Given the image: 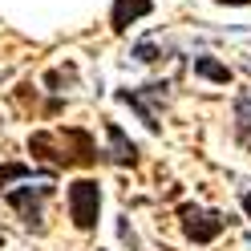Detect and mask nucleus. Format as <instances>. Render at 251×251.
<instances>
[{"instance_id": "nucleus-1", "label": "nucleus", "mask_w": 251, "mask_h": 251, "mask_svg": "<svg viewBox=\"0 0 251 251\" xmlns=\"http://www.w3.org/2000/svg\"><path fill=\"white\" fill-rule=\"evenodd\" d=\"M28 150H33V158L49 162V166H93L98 162V146H93V138L85 130H41L28 138Z\"/></svg>"}, {"instance_id": "nucleus-2", "label": "nucleus", "mask_w": 251, "mask_h": 251, "mask_svg": "<svg viewBox=\"0 0 251 251\" xmlns=\"http://www.w3.org/2000/svg\"><path fill=\"white\" fill-rule=\"evenodd\" d=\"M69 219H73V227L77 231H93L98 227V211H101V186L93 182V178H77L69 182Z\"/></svg>"}, {"instance_id": "nucleus-3", "label": "nucleus", "mask_w": 251, "mask_h": 251, "mask_svg": "<svg viewBox=\"0 0 251 251\" xmlns=\"http://www.w3.org/2000/svg\"><path fill=\"white\" fill-rule=\"evenodd\" d=\"M178 223H182V231H186V239L215 243L219 235H223L227 219L219 215V211H202V207H195V202H182V207H178Z\"/></svg>"}, {"instance_id": "nucleus-4", "label": "nucleus", "mask_w": 251, "mask_h": 251, "mask_svg": "<svg viewBox=\"0 0 251 251\" xmlns=\"http://www.w3.org/2000/svg\"><path fill=\"white\" fill-rule=\"evenodd\" d=\"M53 195V186L49 182H41V186H21V191H8V207L17 211L25 219V227H33V231H45V199Z\"/></svg>"}, {"instance_id": "nucleus-5", "label": "nucleus", "mask_w": 251, "mask_h": 251, "mask_svg": "<svg viewBox=\"0 0 251 251\" xmlns=\"http://www.w3.org/2000/svg\"><path fill=\"white\" fill-rule=\"evenodd\" d=\"M158 93H166V81H154V85H142V89H122V93H118V101H122V105H130L134 114L146 122V130H158L162 122H158V114H154L150 101H146V98H158Z\"/></svg>"}, {"instance_id": "nucleus-6", "label": "nucleus", "mask_w": 251, "mask_h": 251, "mask_svg": "<svg viewBox=\"0 0 251 251\" xmlns=\"http://www.w3.org/2000/svg\"><path fill=\"white\" fill-rule=\"evenodd\" d=\"M150 12H154L150 0H118L114 12H109V25H114V33H126V28H130L134 21L150 17Z\"/></svg>"}, {"instance_id": "nucleus-7", "label": "nucleus", "mask_w": 251, "mask_h": 251, "mask_svg": "<svg viewBox=\"0 0 251 251\" xmlns=\"http://www.w3.org/2000/svg\"><path fill=\"white\" fill-rule=\"evenodd\" d=\"M105 138H109V162H118V166H134L138 162V146L122 134L118 122H105Z\"/></svg>"}, {"instance_id": "nucleus-8", "label": "nucleus", "mask_w": 251, "mask_h": 251, "mask_svg": "<svg viewBox=\"0 0 251 251\" xmlns=\"http://www.w3.org/2000/svg\"><path fill=\"white\" fill-rule=\"evenodd\" d=\"M235 138H239V146L251 150V93L235 98Z\"/></svg>"}, {"instance_id": "nucleus-9", "label": "nucleus", "mask_w": 251, "mask_h": 251, "mask_svg": "<svg viewBox=\"0 0 251 251\" xmlns=\"http://www.w3.org/2000/svg\"><path fill=\"white\" fill-rule=\"evenodd\" d=\"M195 73H199V77H207V81H219V85H227V81H231V69H227V65H219L215 57H195Z\"/></svg>"}, {"instance_id": "nucleus-10", "label": "nucleus", "mask_w": 251, "mask_h": 251, "mask_svg": "<svg viewBox=\"0 0 251 251\" xmlns=\"http://www.w3.org/2000/svg\"><path fill=\"white\" fill-rule=\"evenodd\" d=\"M37 170L28 162H4L0 166V191H8V182H21V178H33Z\"/></svg>"}, {"instance_id": "nucleus-11", "label": "nucleus", "mask_w": 251, "mask_h": 251, "mask_svg": "<svg viewBox=\"0 0 251 251\" xmlns=\"http://www.w3.org/2000/svg\"><path fill=\"white\" fill-rule=\"evenodd\" d=\"M134 57L142 61V65H150V61H158V57H162V49H158L154 41H142V45H134Z\"/></svg>"}, {"instance_id": "nucleus-12", "label": "nucleus", "mask_w": 251, "mask_h": 251, "mask_svg": "<svg viewBox=\"0 0 251 251\" xmlns=\"http://www.w3.org/2000/svg\"><path fill=\"white\" fill-rule=\"evenodd\" d=\"M243 211H247V219H251V191L243 195Z\"/></svg>"}, {"instance_id": "nucleus-13", "label": "nucleus", "mask_w": 251, "mask_h": 251, "mask_svg": "<svg viewBox=\"0 0 251 251\" xmlns=\"http://www.w3.org/2000/svg\"><path fill=\"white\" fill-rule=\"evenodd\" d=\"M219 4H251V0H219Z\"/></svg>"}, {"instance_id": "nucleus-14", "label": "nucleus", "mask_w": 251, "mask_h": 251, "mask_svg": "<svg viewBox=\"0 0 251 251\" xmlns=\"http://www.w3.org/2000/svg\"><path fill=\"white\" fill-rule=\"evenodd\" d=\"M0 243H4V235H0Z\"/></svg>"}]
</instances>
